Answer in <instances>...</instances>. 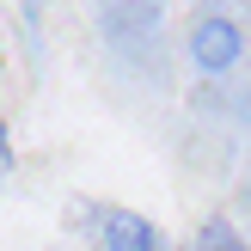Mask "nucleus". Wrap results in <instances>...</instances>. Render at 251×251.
Wrapping results in <instances>:
<instances>
[{
  "instance_id": "obj_4",
  "label": "nucleus",
  "mask_w": 251,
  "mask_h": 251,
  "mask_svg": "<svg viewBox=\"0 0 251 251\" xmlns=\"http://www.w3.org/2000/svg\"><path fill=\"white\" fill-rule=\"evenodd\" d=\"M202 251H239V245H233L227 227H208V233H202Z\"/></svg>"
},
{
  "instance_id": "obj_1",
  "label": "nucleus",
  "mask_w": 251,
  "mask_h": 251,
  "mask_svg": "<svg viewBox=\"0 0 251 251\" xmlns=\"http://www.w3.org/2000/svg\"><path fill=\"white\" fill-rule=\"evenodd\" d=\"M159 19H166L159 0H98V31H104V43H117V49L153 43Z\"/></svg>"
},
{
  "instance_id": "obj_7",
  "label": "nucleus",
  "mask_w": 251,
  "mask_h": 251,
  "mask_svg": "<svg viewBox=\"0 0 251 251\" xmlns=\"http://www.w3.org/2000/svg\"><path fill=\"white\" fill-rule=\"evenodd\" d=\"M159 6H166V0H159Z\"/></svg>"
},
{
  "instance_id": "obj_2",
  "label": "nucleus",
  "mask_w": 251,
  "mask_h": 251,
  "mask_svg": "<svg viewBox=\"0 0 251 251\" xmlns=\"http://www.w3.org/2000/svg\"><path fill=\"white\" fill-rule=\"evenodd\" d=\"M239 55H245V31L227 19V12H202V19L190 25V61H196L202 74L239 68Z\"/></svg>"
},
{
  "instance_id": "obj_3",
  "label": "nucleus",
  "mask_w": 251,
  "mask_h": 251,
  "mask_svg": "<svg viewBox=\"0 0 251 251\" xmlns=\"http://www.w3.org/2000/svg\"><path fill=\"white\" fill-rule=\"evenodd\" d=\"M98 245L104 251H159V227L147 215H135V208H104L98 215Z\"/></svg>"
},
{
  "instance_id": "obj_6",
  "label": "nucleus",
  "mask_w": 251,
  "mask_h": 251,
  "mask_svg": "<svg viewBox=\"0 0 251 251\" xmlns=\"http://www.w3.org/2000/svg\"><path fill=\"white\" fill-rule=\"evenodd\" d=\"M233 6H239V0H233Z\"/></svg>"
},
{
  "instance_id": "obj_5",
  "label": "nucleus",
  "mask_w": 251,
  "mask_h": 251,
  "mask_svg": "<svg viewBox=\"0 0 251 251\" xmlns=\"http://www.w3.org/2000/svg\"><path fill=\"white\" fill-rule=\"evenodd\" d=\"M0 178H12V141H6V123H0Z\"/></svg>"
}]
</instances>
